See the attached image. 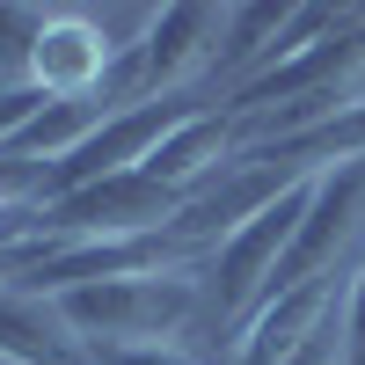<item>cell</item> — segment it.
Masks as SVG:
<instances>
[{
	"label": "cell",
	"instance_id": "obj_9",
	"mask_svg": "<svg viewBox=\"0 0 365 365\" xmlns=\"http://www.w3.org/2000/svg\"><path fill=\"white\" fill-rule=\"evenodd\" d=\"M44 103H51L44 88H29V81H0V146H8V139H15V132H22Z\"/></svg>",
	"mask_w": 365,
	"mask_h": 365
},
{
	"label": "cell",
	"instance_id": "obj_3",
	"mask_svg": "<svg viewBox=\"0 0 365 365\" xmlns=\"http://www.w3.org/2000/svg\"><path fill=\"white\" fill-rule=\"evenodd\" d=\"M182 212H190V197H182V190H168V182H154L146 168H132V175H103V182H88V190L44 205V212H37V241H58V249H88V241H139V234L175 227Z\"/></svg>",
	"mask_w": 365,
	"mask_h": 365
},
{
	"label": "cell",
	"instance_id": "obj_8",
	"mask_svg": "<svg viewBox=\"0 0 365 365\" xmlns=\"http://www.w3.org/2000/svg\"><path fill=\"white\" fill-rule=\"evenodd\" d=\"M344 365H365V256L351 270V285H344Z\"/></svg>",
	"mask_w": 365,
	"mask_h": 365
},
{
	"label": "cell",
	"instance_id": "obj_10",
	"mask_svg": "<svg viewBox=\"0 0 365 365\" xmlns=\"http://www.w3.org/2000/svg\"><path fill=\"white\" fill-rule=\"evenodd\" d=\"M96 365H197V351H182V344H103Z\"/></svg>",
	"mask_w": 365,
	"mask_h": 365
},
{
	"label": "cell",
	"instance_id": "obj_11",
	"mask_svg": "<svg viewBox=\"0 0 365 365\" xmlns=\"http://www.w3.org/2000/svg\"><path fill=\"white\" fill-rule=\"evenodd\" d=\"M285 365H344V329H336V322H329V329H322V336H307V344H299V351H292Z\"/></svg>",
	"mask_w": 365,
	"mask_h": 365
},
{
	"label": "cell",
	"instance_id": "obj_1",
	"mask_svg": "<svg viewBox=\"0 0 365 365\" xmlns=\"http://www.w3.org/2000/svg\"><path fill=\"white\" fill-rule=\"evenodd\" d=\"M51 307H58V322H66L88 351H103V344H175L182 322L205 314V285H197V270H161V278H103V285L58 292Z\"/></svg>",
	"mask_w": 365,
	"mask_h": 365
},
{
	"label": "cell",
	"instance_id": "obj_5",
	"mask_svg": "<svg viewBox=\"0 0 365 365\" xmlns=\"http://www.w3.org/2000/svg\"><path fill=\"white\" fill-rule=\"evenodd\" d=\"M336 322V278H314V285H292L278 299H263L241 329V365H285L307 336Z\"/></svg>",
	"mask_w": 365,
	"mask_h": 365
},
{
	"label": "cell",
	"instance_id": "obj_4",
	"mask_svg": "<svg viewBox=\"0 0 365 365\" xmlns=\"http://www.w3.org/2000/svg\"><path fill=\"white\" fill-rule=\"evenodd\" d=\"M117 51L103 22H88L81 8H51L44 37H37V58H29V88H44L51 103H96L110 110V81H117Z\"/></svg>",
	"mask_w": 365,
	"mask_h": 365
},
{
	"label": "cell",
	"instance_id": "obj_7",
	"mask_svg": "<svg viewBox=\"0 0 365 365\" xmlns=\"http://www.w3.org/2000/svg\"><path fill=\"white\" fill-rule=\"evenodd\" d=\"M44 22H51V8H22V0H0V73H8V81H29V58H37Z\"/></svg>",
	"mask_w": 365,
	"mask_h": 365
},
{
	"label": "cell",
	"instance_id": "obj_6",
	"mask_svg": "<svg viewBox=\"0 0 365 365\" xmlns=\"http://www.w3.org/2000/svg\"><path fill=\"white\" fill-rule=\"evenodd\" d=\"M0 358L8 365H96V351L58 322L51 299H29L8 285H0Z\"/></svg>",
	"mask_w": 365,
	"mask_h": 365
},
{
	"label": "cell",
	"instance_id": "obj_2",
	"mask_svg": "<svg viewBox=\"0 0 365 365\" xmlns=\"http://www.w3.org/2000/svg\"><path fill=\"white\" fill-rule=\"evenodd\" d=\"M322 182V175H314ZM314 182H292V190L278 205H263L256 220H241L220 249H212V270H205V314L220 329H249V314L270 299V285H278V263L292 249L299 220H307L314 205Z\"/></svg>",
	"mask_w": 365,
	"mask_h": 365
}]
</instances>
